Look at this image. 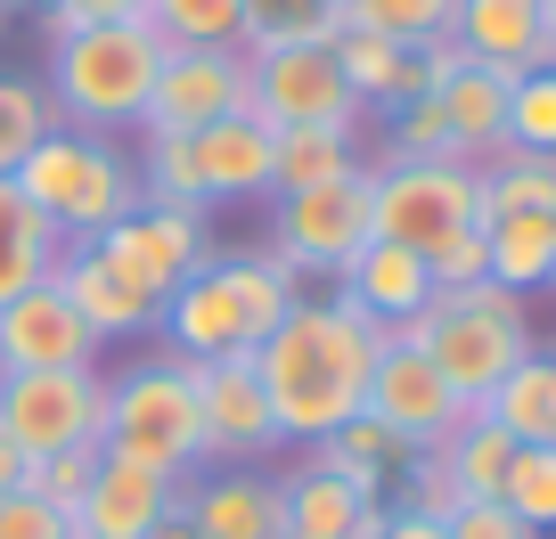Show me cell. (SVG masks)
I'll return each instance as SVG.
<instances>
[{"label": "cell", "instance_id": "ee69618b", "mask_svg": "<svg viewBox=\"0 0 556 539\" xmlns=\"http://www.w3.org/2000/svg\"><path fill=\"white\" fill-rule=\"evenodd\" d=\"M131 17H148V0H58L50 34H66V25H131Z\"/></svg>", "mask_w": 556, "mask_h": 539}, {"label": "cell", "instance_id": "d6986e66", "mask_svg": "<svg viewBox=\"0 0 556 539\" xmlns=\"http://www.w3.org/2000/svg\"><path fill=\"white\" fill-rule=\"evenodd\" d=\"M278 506H287V539H377V523L393 515L384 499L352 490L344 474L312 466V458L295 474H278Z\"/></svg>", "mask_w": 556, "mask_h": 539}, {"label": "cell", "instance_id": "c3c4849f", "mask_svg": "<svg viewBox=\"0 0 556 539\" xmlns=\"http://www.w3.org/2000/svg\"><path fill=\"white\" fill-rule=\"evenodd\" d=\"M0 17H9V0H0Z\"/></svg>", "mask_w": 556, "mask_h": 539}, {"label": "cell", "instance_id": "8fae6325", "mask_svg": "<svg viewBox=\"0 0 556 539\" xmlns=\"http://www.w3.org/2000/svg\"><path fill=\"white\" fill-rule=\"evenodd\" d=\"M361 418H377L384 434L401 441V450H442V441L458 434V425L475 418L467 400L442 384V368L426 360L417 344H401V335H384L377 368H368V409Z\"/></svg>", "mask_w": 556, "mask_h": 539}, {"label": "cell", "instance_id": "4316f807", "mask_svg": "<svg viewBox=\"0 0 556 539\" xmlns=\"http://www.w3.org/2000/svg\"><path fill=\"white\" fill-rule=\"evenodd\" d=\"M475 418H491L507 441H556V360H540V351L516 360Z\"/></svg>", "mask_w": 556, "mask_h": 539}, {"label": "cell", "instance_id": "5bb4252c", "mask_svg": "<svg viewBox=\"0 0 556 539\" xmlns=\"http://www.w3.org/2000/svg\"><path fill=\"white\" fill-rule=\"evenodd\" d=\"M222 115H254V99H245V50H164L139 131L189 140V131H205Z\"/></svg>", "mask_w": 556, "mask_h": 539}, {"label": "cell", "instance_id": "52a82bcc", "mask_svg": "<svg viewBox=\"0 0 556 539\" xmlns=\"http://www.w3.org/2000/svg\"><path fill=\"white\" fill-rule=\"evenodd\" d=\"M368 229L384 245H409V254H434V245L483 229V172L458 156L434 164H377L368 172Z\"/></svg>", "mask_w": 556, "mask_h": 539}, {"label": "cell", "instance_id": "9a60e30c", "mask_svg": "<svg viewBox=\"0 0 556 539\" xmlns=\"http://www.w3.org/2000/svg\"><path fill=\"white\" fill-rule=\"evenodd\" d=\"M99 335L83 328V311L66 303V286L41 279L17 303H0V376H25V368H99Z\"/></svg>", "mask_w": 556, "mask_h": 539}, {"label": "cell", "instance_id": "7402d4cb", "mask_svg": "<svg viewBox=\"0 0 556 539\" xmlns=\"http://www.w3.org/2000/svg\"><path fill=\"white\" fill-rule=\"evenodd\" d=\"M507 82L516 74H500V66H458L451 82L434 90V106H442V123H451V147L467 164H491L507 147Z\"/></svg>", "mask_w": 556, "mask_h": 539}, {"label": "cell", "instance_id": "5b68a950", "mask_svg": "<svg viewBox=\"0 0 556 539\" xmlns=\"http://www.w3.org/2000/svg\"><path fill=\"white\" fill-rule=\"evenodd\" d=\"M25 189V205L58 229L66 245H90L139 205V164L123 156L115 140H90V131H41V147L9 172Z\"/></svg>", "mask_w": 556, "mask_h": 539}, {"label": "cell", "instance_id": "1f68e13d", "mask_svg": "<svg viewBox=\"0 0 556 539\" xmlns=\"http://www.w3.org/2000/svg\"><path fill=\"white\" fill-rule=\"evenodd\" d=\"M500 506L523 523V531H540V539L556 531V441H516L507 483H500Z\"/></svg>", "mask_w": 556, "mask_h": 539}, {"label": "cell", "instance_id": "681fc988", "mask_svg": "<svg viewBox=\"0 0 556 539\" xmlns=\"http://www.w3.org/2000/svg\"><path fill=\"white\" fill-rule=\"evenodd\" d=\"M548 286H556V270H548Z\"/></svg>", "mask_w": 556, "mask_h": 539}, {"label": "cell", "instance_id": "7dc6e473", "mask_svg": "<svg viewBox=\"0 0 556 539\" xmlns=\"http://www.w3.org/2000/svg\"><path fill=\"white\" fill-rule=\"evenodd\" d=\"M25 9H41V17H50V9H58V0H25Z\"/></svg>", "mask_w": 556, "mask_h": 539}, {"label": "cell", "instance_id": "f546056e", "mask_svg": "<svg viewBox=\"0 0 556 539\" xmlns=\"http://www.w3.org/2000/svg\"><path fill=\"white\" fill-rule=\"evenodd\" d=\"M483 172V213H556V156L540 147H500Z\"/></svg>", "mask_w": 556, "mask_h": 539}, {"label": "cell", "instance_id": "d590c367", "mask_svg": "<svg viewBox=\"0 0 556 539\" xmlns=\"http://www.w3.org/2000/svg\"><path fill=\"white\" fill-rule=\"evenodd\" d=\"M393 483H401V515L434 523V531L458 515V506H467V490H458V474H451V458H442V450H409Z\"/></svg>", "mask_w": 556, "mask_h": 539}, {"label": "cell", "instance_id": "ac0fdd59", "mask_svg": "<svg viewBox=\"0 0 556 539\" xmlns=\"http://www.w3.org/2000/svg\"><path fill=\"white\" fill-rule=\"evenodd\" d=\"M50 279L66 286V303L83 311V328L99 335V344H123V335H156V328H164V303L148 295V286L123 279L99 245H66Z\"/></svg>", "mask_w": 556, "mask_h": 539}, {"label": "cell", "instance_id": "3957f363", "mask_svg": "<svg viewBox=\"0 0 556 539\" xmlns=\"http://www.w3.org/2000/svg\"><path fill=\"white\" fill-rule=\"evenodd\" d=\"M156 66H164V41L148 17L131 25H66L50 34V106L66 131H123V123L148 115V90H156Z\"/></svg>", "mask_w": 556, "mask_h": 539}, {"label": "cell", "instance_id": "4fadbf2b", "mask_svg": "<svg viewBox=\"0 0 556 539\" xmlns=\"http://www.w3.org/2000/svg\"><path fill=\"white\" fill-rule=\"evenodd\" d=\"M90 245H99L131 286H148L156 303H173V286H189L197 270H205L213 229H205V213H189V205H148V196H139V205Z\"/></svg>", "mask_w": 556, "mask_h": 539}, {"label": "cell", "instance_id": "484cf974", "mask_svg": "<svg viewBox=\"0 0 556 539\" xmlns=\"http://www.w3.org/2000/svg\"><path fill=\"white\" fill-rule=\"evenodd\" d=\"M352 172H368L361 131H270V196H303Z\"/></svg>", "mask_w": 556, "mask_h": 539}, {"label": "cell", "instance_id": "7a4b0ae2", "mask_svg": "<svg viewBox=\"0 0 556 539\" xmlns=\"http://www.w3.org/2000/svg\"><path fill=\"white\" fill-rule=\"evenodd\" d=\"M287 311H295V279L270 254H205V270L189 286H173L156 335L180 360H238V351L270 344V328Z\"/></svg>", "mask_w": 556, "mask_h": 539}, {"label": "cell", "instance_id": "44dd1931", "mask_svg": "<svg viewBox=\"0 0 556 539\" xmlns=\"http://www.w3.org/2000/svg\"><path fill=\"white\" fill-rule=\"evenodd\" d=\"M189 172L205 189V205L229 196H270V123L262 115H222L205 131H189Z\"/></svg>", "mask_w": 556, "mask_h": 539}, {"label": "cell", "instance_id": "836d02e7", "mask_svg": "<svg viewBox=\"0 0 556 539\" xmlns=\"http://www.w3.org/2000/svg\"><path fill=\"white\" fill-rule=\"evenodd\" d=\"M442 458H451V474H458V490H467V499H500V483H507V458H516V441H507L491 418H467L451 441H442Z\"/></svg>", "mask_w": 556, "mask_h": 539}, {"label": "cell", "instance_id": "e575fe53", "mask_svg": "<svg viewBox=\"0 0 556 539\" xmlns=\"http://www.w3.org/2000/svg\"><path fill=\"white\" fill-rule=\"evenodd\" d=\"M41 131H58L50 90L25 82V74H0V172H17V164L41 147Z\"/></svg>", "mask_w": 556, "mask_h": 539}, {"label": "cell", "instance_id": "4dcf8cb0", "mask_svg": "<svg viewBox=\"0 0 556 539\" xmlns=\"http://www.w3.org/2000/svg\"><path fill=\"white\" fill-rule=\"evenodd\" d=\"M336 25H368V34L417 50V41H442L458 25V0H336ZM336 25H328V34H336Z\"/></svg>", "mask_w": 556, "mask_h": 539}, {"label": "cell", "instance_id": "cb8c5ba5", "mask_svg": "<svg viewBox=\"0 0 556 539\" xmlns=\"http://www.w3.org/2000/svg\"><path fill=\"white\" fill-rule=\"evenodd\" d=\"M483 254L500 295H540L556 270V213H483Z\"/></svg>", "mask_w": 556, "mask_h": 539}, {"label": "cell", "instance_id": "74e56055", "mask_svg": "<svg viewBox=\"0 0 556 539\" xmlns=\"http://www.w3.org/2000/svg\"><path fill=\"white\" fill-rule=\"evenodd\" d=\"M384 156L377 164H434V156H458L451 147V123H442V106L434 99H417V106H384ZM467 164V156H458Z\"/></svg>", "mask_w": 556, "mask_h": 539}, {"label": "cell", "instance_id": "d6a6232c", "mask_svg": "<svg viewBox=\"0 0 556 539\" xmlns=\"http://www.w3.org/2000/svg\"><path fill=\"white\" fill-rule=\"evenodd\" d=\"M328 57H336V74L352 82V99L377 115L384 106V90H393V66H401V41H384V34H368V25H336L328 34Z\"/></svg>", "mask_w": 556, "mask_h": 539}, {"label": "cell", "instance_id": "ba28073f", "mask_svg": "<svg viewBox=\"0 0 556 539\" xmlns=\"http://www.w3.org/2000/svg\"><path fill=\"white\" fill-rule=\"evenodd\" d=\"M245 99L270 131H361L368 106L336 74L328 41H278V50H245Z\"/></svg>", "mask_w": 556, "mask_h": 539}, {"label": "cell", "instance_id": "bcb514c9", "mask_svg": "<svg viewBox=\"0 0 556 539\" xmlns=\"http://www.w3.org/2000/svg\"><path fill=\"white\" fill-rule=\"evenodd\" d=\"M377 539H442V531H434V523H417V515H401V506H393V515L377 523Z\"/></svg>", "mask_w": 556, "mask_h": 539}, {"label": "cell", "instance_id": "e0dca14e", "mask_svg": "<svg viewBox=\"0 0 556 539\" xmlns=\"http://www.w3.org/2000/svg\"><path fill=\"white\" fill-rule=\"evenodd\" d=\"M180 515L197 539H287V506H278V474L262 466H213L180 483Z\"/></svg>", "mask_w": 556, "mask_h": 539}, {"label": "cell", "instance_id": "60d3db41", "mask_svg": "<svg viewBox=\"0 0 556 539\" xmlns=\"http://www.w3.org/2000/svg\"><path fill=\"white\" fill-rule=\"evenodd\" d=\"M426 270H434V295H467V286L491 279V254H483V229H467V238L434 245L426 254Z\"/></svg>", "mask_w": 556, "mask_h": 539}, {"label": "cell", "instance_id": "7c38bea8", "mask_svg": "<svg viewBox=\"0 0 556 539\" xmlns=\"http://www.w3.org/2000/svg\"><path fill=\"white\" fill-rule=\"evenodd\" d=\"M197 384V441H205V466H262L278 450V418H270V393L254 376V351L238 360H189Z\"/></svg>", "mask_w": 556, "mask_h": 539}, {"label": "cell", "instance_id": "83f0119b", "mask_svg": "<svg viewBox=\"0 0 556 539\" xmlns=\"http://www.w3.org/2000/svg\"><path fill=\"white\" fill-rule=\"evenodd\" d=\"M303 458H312V466H328V474H344V483H352V490H368V499H384L409 450H401V441L384 434L377 418H352V425H336L328 441H312Z\"/></svg>", "mask_w": 556, "mask_h": 539}, {"label": "cell", "instance_id": "30bf717a", "mask_svg": "<svg viewBox=\"0 0 556 539\" xmlns=\"http://www.w3.org/2000/svg\"><path fill=\"white\" fill-rule=\"evenodd\" d=\"M368 238H377V229H368V172L328 180V189H303V196H278V213H270V261L295 286H303V270L336 279Z\"/></svg>", "mask_w": 556, "mask_h": 539}, {"label": "cell", "instance_id": "9c48e42d", "mask_svg": "<svg viewBox=\"0 0 556 539\" xmlns=\"http://www.w3.org/2000/svg\"><path fill=\"white\" fill-rule=\"evenodd\" d=\"M106 425V376L99 368H25L0 376V434L25 458H58V450H99Z\"/></svg>", "mask_w": 556, "mask_h": 539}, {"label": "cell", "instance_id": "6da1fadb", "mask_svg": "<svg viewBox=\"0 0 556 539\" xmlns=\"http://www.w3.org/2000/svg\"><path fill=\"white\" fill-rule=\"evenodd\" d=\"M384 335L344 303H295L270 328V344L254 351V376L270 393V418L287 441H328L336 425H352L368 409V368H377Z\"/></svg>", "mask_w": 556, "mask_h": 539}, {"label": "cell", "instance_id": "f1b7e54d", "mask_svg": "<svg viewBox=\"0 0 556 539\" xmlns=\"http://www.w3.org/2000/svg\"><path fill=\"white\" fill-rule=\"evenodd\" d=\"M164 50H245V9L238 0H148Z\"/></svg>", "mask_w": 556, "mask_h": 539}, {"label": "cell", "instance_id": "603a6c76", "mask_svg": "<svg viewBox=\"0 0 556 539\" xmlns=\"http://www.w3.org/2000/svg\"><path fill=\"white\" fill-rule=\"evenodd\" d=\"M540 25H548V0H458V50L475 66H500V74H523L540 50Z\"/></svg>", "mask_w": 556, "mask_h": 539}, {"label": "cell", "instance_id": "8992f818", "mask_svg": "<svg viewBox=\"0 0 556 539\" xmlns=\"http://www.w3.org/2000/svg\"><path fill=\"white\" fill-rule=\"evenodd\" d=\"M401 344H417L467 409H483L507 368L532 360V319H523L516 295H500V286L483 279V286H467V295H434L401 328Z\"/></svg>", "mask_w": 556, "mask_h": 539}, {"label": "cell", "instance_id": "2e32d148", "mask_svg": "<svg viewBox=\"0 0 556 539\" xmlns=\"http://www.w3.org/2000/svg\"><path fill=\"white\" fill-rule=\"evenodd\" d=\"M336 303H344V311H361L377 335H401L426 303H434V270H426V254H409V245L368 238L361 254L336 270Z\"/></svg>", "mask_w": 556, "mask_h": 539}, {"label": "cell", "instance_id": "ffe728a7", "mask_svg": "<svg viewBox=\"0 0 556 539\" xmlns=\"http://www.w3.org/2000/svg\"><path fill=\"white\" fill-rule=\"evenodd\" d=\"M180 483H164V474H139L123 466V458L99 450V483L83 490V506H74V539H148L164 515H173Z\"/></svg>", "mask_w": 556, "mask_h": 539}, {"label": "cell", "instance_id": "b9f144b4", "mask_svg": "<svg viewBox=\"0 0 556 539\" xmlns=\"http://www.w3.org/2000/svg\"><path fill=\"white\" fill-rule=\"evenodd\" d=\"M0 539H74V515H58L34 490H9L0 499Z\"/></svg>", "mask_w": 556, "mask_h": 539}, {"label": "cell", "instance_id": "f35d334b", "mask_svg": "<svg viewBox=\"0 0 556 539\" xmlns=\"http://www.w3.org/2000/svg\"><path fill=\"white\" fill-rule=\"evenodd\" d=\"M507 147L556 156V66H532L507 82Z\"/></svg>", "mask_w": 556, "mask_h": 539}, {"label": "cell", "instance_id": "8d00e7d4", "mask_svg": "<svg viewBox=\"0 0 556 539\" xmlns=\"http://www.w3.org/2000/svg\"><path fill=\"white\" fill-rule=\"evenodd\" d=\"M245 9V50H278V41H328L336 0H238Z\"/></svg>", "mask_w": 556, "mask_h": 539}, {"label": "cell", "instance_id": "277c9868", "mask_svg": "<svg viewBox=\"0 0 556 539\" xmlns=\"http://www.w3.org/2000/svg\"><path fill=\"white\" fill-rule=\"evenodd\" d=\"M99 450L123 458L139 474H164V483H189L205 466V441H197V384L180 351H148L139 368L106 376V425Z\"/></svg>", "mask_w": 556, "mask_h": 539}, {"label": "cell", "instance_id": "ab89813d", "mask_svg": "<svg viewBox=\"0 0 556 539\" xmlns=\"http://www.w3.org/2000/svg\"><path fill=\"white\" fill-rule=\"evenodd\" d=\"M90 483H99V450H58V458H34V466H25V490L50 499L58 515H74Z\"/></svg>", "mask_w": 556, "mask_h": 539}, {"label": "cell", "instance_id": "d4e9b609", "mask_svg": "<svg viewBox=\"0 0 556 539\" xmlns=\"http://www.w3.org/2000/svg\"><path fill=\"white\" fill-rule=\"evenodd\" d=\"M58 254H66V238H58V229L25 205L17 180L0 172V303H17L25 286H41V279L58 270Z\"/></svg>", "mask_w": 556, "mask_h": 539}, {"label": "cell", "instance_id": "7bdbcfd3", "mask_svg": "<svg viewBox=\"0 0 556 539\" xmlns=\"http://www.w3.org/2000/svg\"><path fill=\"white\" fill-rule=\"evenodd\" d=\"M442 539H540V531H523L500 499H467L451 523H442Z\"/></svg>", "mask_w": 556, "mask_h": 539}, {"label": "cell", "instance_id": "f6af8a7d", "mask_svg": "<svg viewBox=\"0 0 556 539\" xmlns=\"http://www.w3.org/2000/svg\"><path fill=\"white\" fill-rule=\"evenodd\" d=\"M25 466H34V458H25L9 434H0V499H9V490H25Z\"/></svg>", "mask_w": 556, "mask_h": 539}]
</instances>
